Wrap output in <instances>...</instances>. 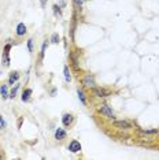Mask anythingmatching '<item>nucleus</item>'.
Returning <instances> with one entry per match:
<instances>
[{
  "instance_id": "4",
  "label": "nucleus",
  "mask_w": 159,
  "mask_h": 160,
  "mask_svg": "<svg viewBox=\"0 0 159 160\" xmlns=\"http://www.w3.org/2000/svg\"><path fill=\"white\" fill-rule=\"evenodd\" d=\"M93 89V94H95L96 97H99V99H103V97H107V96H110L111 92L108 89L106 88H92Z\"/></svg>"
},
{
  "instance_id": "24",
  "label": "nucleus",
  "mask_w": 159,
  "mask_h": 160,
  "mask_svg": "<svg viewBox=\"0 0 159 160\" xmlns=\"http://www.w3.org/2000/svg\"><path fill=\"white\" fill-rule=\"evenodd\" d=\"M45 3H47V0H41V7H43V8L45 7Z\"/></svg>"
},
{
  "instance_id": "7",
  "label": "nucleus",
  "mask_w": 159,
  "mask_h": 160,
  "mask_svg": "<svg viewBox=\"0 0 159 160\" xmlns=\"http://www.w3.org/2000/svg\"><path fill=\"white\" fill-rule=\"evenodd\" d=\"M10 49H11V44H6L4 53H3V64H4V67L10 66Z\"/></svg>"
},
{
  "instance_id": "18",
  "label": "nucleus",
  "mask_w": 159,
  "mask_h": 160,
  "mask_svg": "<svg viewBox=\"0 0 159 160\" xmlns=\"http://www.w3.org/2000/svg\"><path fill=\"white\" fill-rule=\"evenodd\" d=\"M141 134H158L159 130L158 129H150V130H139Z\"/></svg>"
},
{
  "instance_id": "14",
  "label": "nucleus",
  "mask_w": 159,
  "mask_h": 160,
  "mask_svg": "<svg viewBox=\"0 0 159 160\" xmlns=\"http://www.w3.org/2000/svg\"><path fill=\"white\" fill-rule=\"evenodd\" d=\"M19 86H21V85H19L18 82L14 83V88L10 90V96H8L10 99H15V96H17V93H18V89H19Z\"/></svg>"
},
{
  "instance_id": "3",
  "label": "nucleus",
  "mask_w": 159,
  "mask_h": 160,
  "mask_svg": "<svg viewBox=\"0 0 159 160\" xmlns=\"http://www.w3.org/2000/svg\"><path fill=\"white\" fill-rule=\"evenodd\" d=\"M82 83L86 88H95L96 86V81H95V75L93 74H86L84 79H82Z\"/></svg>"
},
{
  "instance_id": "13",
  "label": "nucleus",
  "mask_w": 159,
  "mask_h": 160,
  "mask_svg": "<svg viewBox=\"0 0 159 160\" xmlns=\"http://www.w3.org/2000/svg\"><path fill=\"white\" fill-rule=\"evenodd\" d=\"M77 94H78V99H80V101H81L84 105H86V96H85V93H84V90L82 89H77Z\"/></svg>"
},
{
  "instance_id": "9",
  "label": "nucleus",
  "mask_w": 159,
  "mask_h": 160,
  "mask_svg": "<svg viewBox=\"0 0 159 160\" xmlns=\"http://www.w3.org/2000/svg\"><path fill=\"white\" fill-rule=\"evenodd\" d=\"M32 93H33V90H32L30 88H26V89L23 90V92H22V97H21L23 103H28V101L30 100V96H32Z\"/></svg>"
},
{
  "instance_id": "17",
  "label": "nucleus",
  "mask_w": 159,
  "mask_h": 160,
  "mask_svg": "<svg viewBox=\"0 0 159 160\" xmlns=\"http://www.w3.org/2000/svg\"><path fill=\"white\" fill-rule=\"evenodd\" d=\"M52 8H54V15H55V17H59V18L62 17V10H60L59 6H58V4H54Z\"/></svg>"
},
{
  "instance_id": "8",
  "label": "nucleus",
  "mask_w": 159,
  "mask_h": 160,
  "mask_svg": "<svg viewBox=\"0 0 159 160\" xmlns=\"http://www.w3.org/2000/svg\"><path fill=\"white\" fill-rule=\"evenodd\" d=\"M66 137H67V133H66V130H64V129H62V127H58V129L55 130V140L56 141H62Z\"/></svg>"
},
{
  "instance_id": "12",
  "label": "nucleus",
  "mask_w": 159,
  "mask_h": 160,
  "mask_svg": "<svg viewBox=\"0 0 159 160\" xmlns=\"http://www.w3.org/2000/svg\"><path fill=\"white\" fill-rule=\"evenodd\" d=\"M0 96H2L3 99H7V97L10 96L8 86H7L6 83H3V85H0Z\"/></svg>"
},
{
  "instance_id": "2",
  "label": "nucleus",
  "mask_w": 159,
  "mask_h": 160,
  "mask_svg": "<svg viewBox=\"0 0 159 160\" xmlns=\"http://www.w3.org/2000/svg\"><path fill=\"white\" fill-rule=\"evenodd\" d=\"M113 126L115 127V129H118V130H129V129H132L131 122L124 121V119H122V121H114Z\"/></svg>"
},
{
  "instance_id": "1",
  "label": "nucleus",
  "mask_w": 159,
  "mask_h": 160,
  "mask_svg": "<svg viewBox=\"0 0 159 160\" xmlns=\"http://www.w3.org/2000/svg\"><path fill=\"white\" fill-rule=\"evenodd\" d=\"M97 111H99L102 115L106 116L107 119H111V121H114V119H115V114H114L113 108H111V107H108L107 104H102V105H99V108H97Z\"/></svg>"
},
{
  "instance_id": "20",
  "label": "nucleus",
  "mask_w": 159,
  "mask_h": 160,
  "mask_svg": "<svg viewBox=\"0 0 159 160\" xmlns=\"http://www.w3.org/2000/svg\"><path fill=\"white\" fill-rule=\"evenodd\" d=\"M6 127H7V123H6V121H4V118L0 115V130H4Z\"/></svg>"
},
{
  "instance_id": "10",
  "label": "nucleus",
  "mask_w": 159,
  "mask_h": 160,
  "mask_svg": "<svg viewBox=\"0 0 159 160\" xmlns=\"http://www.w3.org/2000/svg\"><path fill=\"white\" fill-rule=\"evenodd\" d=\"M18 79H19V72L13 71L11 74H10V77H8V85H14V83H17Z\"/></svg>"
},
{
  "instance_id": "15",
  "label": "nucleus",
  "mask_w": 159,
  "mask_h": 160,
  "mask_svg": "<svg viewBox=\"0 0 159 160\" xmlns=\"http://www.w3.org/2000/svg\"><path fill=\"white\" fill-rule=\"evenodd\" d=\"M63 75H64V81H66V82L71 81V72H70V70H69V66L63 67Z\"/></svg>"
},
{
  "instance_id": "21",
  "label": "nucleus",
  "mask_w": 159,
  "mask_h": 160,
  "mask_svg": "<svg viewBox=\"0 0 159 160\" xmlns=\"http://www.w3.org/2000/svg\"><path fill=\"white\" fill-rule=\"evenodd\" d=\"M28 49H29V53L33 52V40L32 38L28 40Z\"/></svg>"
},
{
  "instance_id": "22",
  "label": "nucleus",
  "mask_w": 159,
  "mask_h": 160,
  "mask_svg": "<svg viewBox=\"0 0 159 160\" xmlns=\"http://www.w3.org/2000/svg\"><path fill=\"white\" fill-rule=\"evenodd\" d=\"M22 122H23V118L18 119V129H21V126H22Z\"/></svg>"
},
{
  "instance_id": "6",
  "label": "nucleus",
  "mask_w": 159,
  "mask_h": 160,
  "mask_svg": "<svg viewBox=\"0 0 159 160\" xmlns=\"http://www.w3.org/2000/svg\"><path fill=\"white\" fill-rule=\"evenodd\" d=\"M62 123H63V126H64V127H70V126H73V123H74V115H73V114H70V112L64 114V115L62 116Z\"/></svg>"
},
{
  "instance_id": "5",
  "label": "nucleus",
  "mask_w": 159,
  "mask_h": 160,
  "mask_svg": "<svg viewBox=\"0 0 159 160\" xmlns=\"http://www.w3.org/2000/svg\"><path fill=\"white\" fill-rule=\"evenodd\" d=\"M67 148H69V151H70L71 153H78V152H81V149H82L80 141H77V140H71Z\"/></svg>"
},
{
  "instance_id": "16",
  "label": "nucleus",
  "mask_w": 159,
  "mask_h": 160,
  "mask_svg": "<svg viewBox=\"0 0 159 160\" xmlns=\"http://www.w3.org/2000/svg\"><path fill=\"white\" fill-rule=\"evenodd\" d=\"M49 41H51V44H58V42L60 41V37L58 33H52L51 34V38H49Z\"/></svg>"
},
{
  "instance_id": "23",
  "label": "nucleus",
  "mask_w": 159,
  "mask_h": 160,
  "mask_svg": "<svg viewBox=\"0 0 159 160\" xmlns=\"http://www.w3.org/2000/svg\"><path fill=\"white\" fill-rule=\"evenodd\" d=\"M84 2H86V0H75V3H77V4H80V6H81Z\"/></svg>"
},
{
  "instance_id": "11",
  "label": "nucleus",
  "mask_w": 159,
  "mask_h": 160,
  "mask_svg": "<svg viewBox=\"0 0 159 160\" xmlns=\"http://www.w3.org/2000/svg\"><path fill=\"white\" fill-rule=\"evenodd\" d=\"M26 34V25H25L23 22L18 23L17 26V36H19V37H22V36Z\"/></svg>"
},
{
  "instance_id": "19",
  "label": "nucleus",
  "mask_w": 159,
  "mask_h": 160,
  "mask_svg": "<svg viewBox=\"0 0 159 160\" xmlns=\"http://www.w3.org/2000/svg\"><path fill=\"white\" fill-rule=\"evenodd\" d=\"M47 47H48V42L47 41H44L43 42V45H41V52H40V58H44V55H45V49H47Z\"/></svg>"
}]
</instances>
